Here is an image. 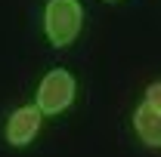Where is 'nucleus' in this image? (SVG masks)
Wrapping results in <instances>:
<instances>
[{"mask_svg": "<svg viewBox=\"0 0 161 157\" xmlns=\"http://www.w3.org/2000/svg\"><path fill=\"white\" fill-rule=\"evenodd\" d=\"M78 93V80L68 68H53L47 71L37 83V93H34V105L43 111V117H56L62 111L71 108Z\"/></svg>", "mask_w": 161, "mask_h": 157, "instance_id": "f03ea898", "label": "nucleus"}, {"mask_svg": "<svg viewBox=\"0 0 161 157\" xmlns=\"http://www.w3.org/2000/svg\"><path fill=\"white\" fill-rule=\"evenodd\" d=\"M40 126H43V111L37 105H19L9 117H6V145L9 148H28L34 139H37Z\"/></svg>", "mask_w": 161, "mask_h": 157, "instance_id": "7ed1b4c3", "label": "nucleus"}, {"mask_svg": "<svg viewBox=\"0 0 161 157\" xmlns=\"http://www.w3.org/2000/svg\"><path fill=\"white\" fill-rule=\"evenodd\" d=\"M133 133L140 136V142L146 148H161V111L142 99L140 105L133 108Z\"/></svg>", "mask_w": 161, "mask_h": 157, "instance_id": "20e7f679", "label": "nucleus"}, {"mask_svg": "<svg viewBox=\"0 0 161 157\" xmlns=\"http://www.w3.org/2000/svg\"><path fill=\"white\" fill-rule=\"evenodd\" d=\"M105 3H121V0H105Z\"/></svg>", "mask_w": 161, "mask_h": 157, "instance_id": "423d86ee", "label": "nucleus"}, {"mask_svg": "<svg viewBox=\"0 0 161 157\" xmlns=\"http://www.w3.org/2000/svg\"><path fill=\"white\" fill-rule=\"evenodd\" d=\"M84 28V6L80 0H47L43 3V37L50 46L65 49L78 40Z\"/></svg>", "mask_w": 161, "mask_h": 157, "instance_id": "f257e3e1", "label": "nucleus"}, {"mask_svg": "<svg viewBox=\"0 0 161 157\" xmlns=\"http://www.w3.org/2000/svg\"><path fill=\"white\" fill-rule=\"evenodd\" d=\"M142 99H146V102H152V105L161 111V80H152V83L146 86V96H142Z\"/></svg>", "mask_w": 161, "mask_h": 157, "instance_id": "39448f33", "label": "nucleus"}]
</instances>
